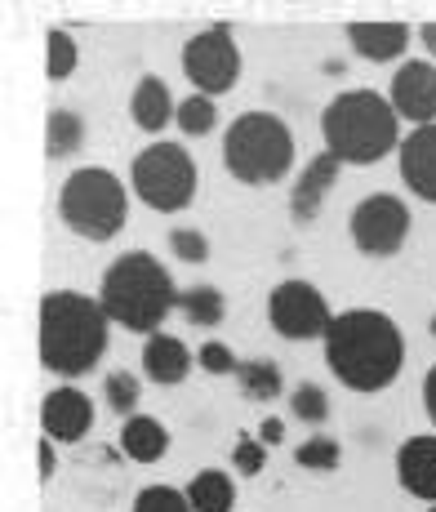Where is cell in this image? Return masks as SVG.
I'll use <instances>...</instances> for the list:
<instances>
[{
	"label": "cell",
	"mask_w": 436,
	"mask_h": 512,
	"mask_svg": "<svg viewBox=\"0 0 436 512\" xmlns=\"http://www.w3.org/2000/svg\"><path fill=\"white\" fill-rule=\"evenodd\" d=\"M396 161H401V183L410 187L419 201H432L436 205V125H423V130H414L410 139L401 143Z\"/></svg>",
	"instance_id": "cell-14"
},
{
	"label": "cell",
	"mask_w": 436,
	"mask_h": 512,
	"mask_svg": "<svg viewBox=\"0 0 436 512\" xmlns=\"http://www.w3.org/2000/svg\"><path fill=\"white\" fill-rule=\"evenodd\" d=\"M81 143H85V121L72 112V107H54V112H49V125H45V152L58 161V156L81 152Z\"/></svg>",
	"instance_id": "cell-22"
},
{
	"label": "cell",
	"mask_w": 436,
	"mask_h": 512,
	"mask_svg": "<svg viewBox=\"0 0 436 512\" xmlns=\"http://www.w3.org/2000/svg\"><path fill=\"white\" fill-rule=\"evenodd\" d=\"M41 428L49 441H81L94 428V401L81 388H54L41 401Z\"/></svg>",
	"instance_id": "cell-12"
},
{
	"label": "cell",
	"mask_w": 436,
	"mask_h": 512,
	"mask_svg": "<svg viewBox=\"0 0 436 512\" xmlns=\"http://www.w3.org/2000/svg\"><path fill=\"white\" fill-rule=\"evenodd\" d=\"M178 312L187 317V326L210 330V326H218V321L227 317V299H223L218 285H192V290L178 294Z\"/></svg>",
	"instance_id": "cell-20"
},
{
	"label": "cell",
	"mask_w": 436,
	"mask_h": 512,
	"mask_svg": "<svg viewBox=\"0 0 436 512\" xmlns=\"http://www.w3.org/2000/svg\"><path fill=\"white\" fill-rule=\"evenodd\" d=\"M134 512H192V504H187V490H174V486H147V490H138Z\"/></svg>",
	"instance_id": "cell-28"
},
{
	"label": "cell",
	"mask_w": 436,
	"mask_h": 512,
	"mask_svg": "<svg viewBox=\"0 0 436 512\" xmlns=\"http://www.w3.org/2000/svg\"><path fill=\"white\" fill-rule=\"evenodd\" d=\"M423 410H428V419L436 423V366L428 370V379H423Z\"/></svg>",
	"instance_id": "cell-34"
},
{
	"label": "cell",
	"mask_w": 436,
	"mask_h": 512,
	"mask_svg": "<svg viewBox=\"0 0 436 512\" xmlns=\"http://www.w3.org/2000/svg\"><path fill=\"white\" fill-rule=\"evenodd\" d=\"M98 303H103L112 326H125V330L152 339V334H161L170 308H178V290H174L170 268H165L156 254L130 250L103 272Z\"/></svg>",
	"instance_id": "cell-3"
},
{
	"label": "cell",
	"mask_w": 436,
	"mask_h": 512,
	"mask_svg": "<svg viewBox=\"0 0 436 512\" xmlns=\"http://www.w3.org/2000/svg\"><path fill=\"white\" fill-rule=\"evenodd\" d=\"M196 361H201V370H205V374H236V366H241V361L232 357V348H227V343H218V339L201 343Z\"/></svg>",
	"instance_id": "cell-32"
},
{
	"label": "cell",
	"mask_w": 436,
	"mask_h": 512,
	"mask_svg": "<svg viewBox=\"0 0 436 512\" xmlns=\"http://www.w3.org/2000/svg\"><path fill=\"white\" fill-rule=\"evenodd\" d=\"M223 165L236 183H276L294 165V134L281 116L272 112H245L227 125L223 134Z\"/></svg>",
	"instance_id": "cell-5"
},
{
	"label": "cell",
	"mask_w": 436,
	"mask_h": 512,
	"mask_svg": "<svg viewBox=\"0 0 436 512\" xmlns=\"http://www.w3.org/2000/svg\"><path fill=\"white\" fill-rule=\"evenodd\" d=\"M236 383H241L245 401L281 397V370H276L272 361H241V366H236Z\"/></svg>",
	"instance_id": "cell-23"
},
{
	"label": "cell",
	"mask_w": 436,
	"mask_h": 512,
	"mask_svg": "<svg viewBox=\"0 0 436 512\" xmlns=\"http://www.w3.org/2000/svg\"><path fill=\"white\" fill-rule=\"evenodd\" d=\"M107 312L98 299L76 290H49L41 299V366L81 379L107 352Z\"/></svg>",
	"instance_id": "cell-2"
},
{
	"label": "cell",
	"mask_w": 436,
	"mask_h": 512,
	"mask_svg": "<svg viewBox=\"0 0 436 512\" xmlns=\"http://www.w3.org/2000/svg\"><path fill=\"white\" fill-rule=\"evenodd\" d=\"M214 125H218L214 98L192 94V98H183V103H178V130H183V134H210Z\"/></svg>",
	"instance_id": "cell-25"
},
{
	"label": "cell",
	"mask_w": 436,
	"mask_h": 512,
	"mask_svg": "<svg viewBox=\"0 0 436 512\" xmlns=\"http://www.w3.org/2000/svg\"><path fill=\"white\" fill-rule=\"evenodd\" d=\"M134 196L147 210L178 214L192 205L196 196V161L187 156V147L178 143H152L134 156Z\"/></svg>",
	"instance_id": "cell-7"
},
{
	"label": "cell",
	"mask_w": 436,
	"mask_h": 512,
	"mask_svg": "<svg viewBox=\"0 0 436 512\" xmlns=\"http://www.w3.org/2000/svg\"><path fill=\"white\" fill-rule=\"evenodd\" d=\"M325 152L343 165H374L388 152H401V116L379 90H343L321 112Z\"/></svg>",
	"instance_id": "cell-4"
},
{
	"label": "cell",
	"mask_w": 436,
	"mask_h": 512,
	"mask_svg": "<svg viewBox=\"0 0 436 512\" xmlns=\"http://www.w3.org/2000/svg\"><path fill=\"white\" fill-rule=\"evenodd\" d=\"M325 361H330L334 379L352 392H379L401 374L405 339L396 321L379 308H348L334 317L325 334Z\"/></svg>",
	"instance_id": "cell-1"
},
{
	"label": "cell",
	"mask_w": 436,
	"mask_h": 512,
	"mask_svg": "<svg viewBox=\"0 0 436 512\" xmlns=\"http://www.w3.org/2000/svg\"><path fill=\"white\" fill-rule=\"evenodd\" d=\"M45 41H49L45 76H49V81H67V76L76 72V63H81V49H76V41L63 32V27H54V32L45 36Z\"/></svg>",
	"instance_id": "cell-24"
},
{
	"label": "cell",
	"mask_w": 436,
	"mask_h": 512,
	"mask_svg": "<svg viewBox=\"0 0 436 512\" xmlns=\"http://www.w3.org/2000/svg\"><path fill=\"white\" fill-rule=\"evenodd\" d=\"M396 481H401L405 495L428 499L436 508V437L432 432L401 441V450H396Z\"/></svg>",
	"instance_id": "cell-13"
},
{
	"label": "cell",
	"mask_w": 436,
	"mask_h": 512,
	"mask_svg": "<svg viewBox=\"0 0 436 512\" xmlns=\"http://www.w3.org/2000/svg\"><path fill=\"white\" fill-rule=\"evenodd\" d=\"M196 357L192 348H187L178 334H152V339L143 343V374L152 383H161V388H174V383H183L187 374H192Z\"/></svg>",
	"instance_id": "cell-16"
},
{
	"label": "cell",
	"mask_w": 436,
	"mask_h": 512,
	"mask_svg": "<svg viewBox=\"0 0 436 512\" xmlns=\"http://www.w3.org/2000/svg\"><path fill=\"white\" fill-rule=\"evenodd\" d=\"M281 437H285V423L281 419H263L259 423V441H263V446H281Z\"/></svg>",
	"instance_id": "cell-33"
},
{
	"label": "cell",
	"mask_w": 436,
	"mask_h": 512,
	"mask_svg": "<svg viewBox=\"0 0 436 512\" xmlns=\"http://www.w3.org/2000/svg\"><path fill=\"white\" fill-rule=\"evenodd\" d=\"M54 477V441H41V481H49Z\"/></svg>",
	"instance_id": "cell-35"
},
{
	"label": "cell",
	"mask_w": 436,
	"mask_h": 512,
	"mask_svg": "<svg viewBox=\"0 0 436 512\" xmlns=\"http://www.w3.org/2000/svg\"><path fill=\"white\" fill-rule=\"evenodd\" d=\"M232 464L241 477H259L263 464H267V446L259 437H236V450H232Z\"/></svg>",
	"instance_id": "cell-31"
},
{
	"label": "cell",
	"mask_w": 436,
	"mask_h": 512,
	"mask_svg": "<svg viewBox=\"0 0 436 512\" xmlns=\"http://www.w3.org/2000/svg\"><path fill=\"white\" fill-rule=\"evenodd\" d=\"M294 459H299L303 468H312V472H334L339 468V459H343V450H339V441L334 437H307L299 450H294Z\"/></svg>",
	"instance_id": "cell-26"
},
{
	"label": "cell",
	"mask_w": 436,
	"mask_h": 512,
	"mask_svg": "<svg viewBox=\"0 0 436 512\" xmlns=\"http://www.w3.org/2000/svg\"><path fill=\"white\" fill-rule=\"evenodd\" d=\"M267 321L281 339H325L334 326V312L325 303V294L312 281H281L267 294Z\"/></svg>",
	"instance_id": "cell-9"
},
{
	"label": "cell",
	"mask_w": 436,
	"mask_h": 512,
	"mask_svg": "<svg viewBox=\"0 0 436 512\" xmlns=\"http://www.w3.org/2000/svg\"><path fill=\"white\" fill-rule=\"evenodd\" d=\"M103 397H107V406H112L116 415L134 419V406H138V379H134L130 370H112V374H107V383H103Z\"/></svg>",
	"instance_id": "cell-27"
},
{
	"label": "cell",
	"mask_w": 436,
	"mask_h": 512,
	"mask_svg": "<svg viewBox=\"0 0 436 512\" xmlns=\"http://www.w3.org/2000/svg\"><path fill=\"white\" fill-rule=\"evenodd\" d=\"M419 36H423V45H428V54L436 58V23H423V27H419Z\"/></svg>",
	"instance_id": "cell-36"
},
{
	"label": "cell",
	"mask_w": 436,
	"mask_h": 512,
	"mask_svg": "<svg viewBox=\"0 0 436 512\" xmlns=\"http://www.w3.org/2000/svg\"><path fill=\"white\" fill-rule=\"evenodd\" d=\"M58 210H63V223L76 236H85V241H112L125 228L130 196H125V183L112 170L85 165V170L67 174L63 192H58Z\"/></svg>",
	"instance_id": "cell-6"
},
{
	"label": "cell",
	"mask_w": 436,
	"mask_h": 512,
	"mask_svg": "<svg viewBox=\"0 0 436 512\" xmlns=\"http://www.w3.org/2000/svg\"><path fill=\"white\" fill-rule=\"evenodd\" d=\"M339 170H343V161L330 156V152H321V156L307 161V170L299 174V183H294V192H290L294 223H312L316 214H321V201L330 196V187L339 183Z\"/></svg>",
	"instance_id": "cell-15"
},
{
	"label": "cell",
	"mask_w": 436,
	"mask_h": 512,
	"mask_svg": "<svg viewBox=\"0 0 436 512\" xmlns=\"http://www.w3.org/2000/svg\"><path fill=\"white\" fill-rule=\"evenodd\" d=\"M352 241L370 259H392L410 241V205L392 192H370L352 210Z\"/></svg>",
	"instance_id": "cell-10"
},
{
	"label": "cell",
	"mask_w": 436,
	"mask_h": 512,
	"mask_svg": "<svg viewBox=\"0 0 436 512\" xmlns=\"http://www.w3.org/2000/svg\"><path fill=\"white\" fill-rule=\"evenodd\" d=\"M121 450L130 459H138V464H156V459L170 450V432H165L161 419L134 415V419H125V428H121Z\"/></svg>",
	"instance_id": "cell-19"
},
{
	"label": "cell",
	"mask_w": 436,
	"mask_h": 512,
	"mask_svg": "<svg viewBox=\"0 0 436 512\" xmlns=\"http://www.w3.org/2000/svg\"><path fill=\"white\" fill-rule=\"evenodd\" d=\"M187 504L192 512H232V477L218 468H205L187 486Z\"/></svg>",
	"instance_id": "cell-21"
},
{
	"label": "cell",
	"mask_w": 436,
	"mask_h": 512,
	"mask_svg": "<svg viewBox=\"0 0 436 512\" xmlns=\"http://www.w3.org/2000/svg\"><path fill=\"white\" fill-rule=\"evenodd\" d=\"M183 76L196 85V94L214 98L227 94L236 81H241V49H236L232 32L223 23L196 32L192 41L183 45Z\"/></svg>",
	"instance_id": "cell-8"
},
{
	"label": "cell",
	"mask_w": 436,
	"mask_h": 512,
	"mask_svg": "<svg viewBox=\"0 0 436 512\" xmlns=\"http://www.w3.org/2000/svg\"><path fill=\"white\" fill-rule=\"evenodd\" d=\"M432 334H436V317H432Z\"/></svg>",
	"instance_id": "cell-37"
},
{
	"label": "cell",
	"mask_w": 436,
	"mask_h": 512,
	"mask_svg": "<svg viewBox=\"0 0 436 512\" xmlns=\"http://www.w3.org/2000/svg\"><path fill=\"white\" fill-rule=\"evenodd\" d=\"M290 410L303 423H325V419H330V401H325V392L316 388V383H299V388H294Z\"/></svg>",
	"instance_id": "cell-29"
},
{
	"label": "cell",
	"mask_w": 436,
	"mask_h": 512,
	"mask_svg": "<svg viewBox=\"0 0 436 512\" xmlns=\"http://www.w3.org/2000/svg\"><path fill=\"white\" fill-rule=\"evenodd\" d=\"M170 250L183 263H205V259H210V241H205L201 228H174L170 232Z\"/></svg>",
	"instance_id": "cell-30"
},
{
	"label": "cell",
	"mask_w": 436,
	"mask_h": 512,
	"mask_svg": "<svg viewBox=\"0 0 436 512\" xmlns=\"http://www.w3.org/2000/svg\"><path fill=\"white\" fill-rule=\"evenodd\" d=\"M428 512H436V508H428Z\"/></svg>",
	"instance_id": "cell-38"
},
{
	"label": "cell",
	"mask_w": 436,
	"mask_h": 512,
	"mask_svg": "<svg viewBox=\"0 0 436 512\" xmlns=\"http://www.w3.org/2000/svg\"><path fill=\"white\" fill-rule=\"evenodd\" d=\"M130 116L143 134H161L170 121H178V103H174L170 85H165L161 76H143V81L134 85Z\"/></svg>",
	"instance_id": "cell-17"
},
{
	"label": "cell",
	"mask_w": 436,
	"mask_h": 512,
	"mask_svg": "<svg viewBox=\"0 0 436 512\" xmlns=\"http://www.w3.org/2000/svg\"><path fill=\"white\" fill-rule=\"evenodd\" d=\"M348 41L370 63H392L410 49V27L405 23H348Z\"/></svg>",
	"instance_id": "cell-18"
},
{
	"label": "cell",
	"mask_w": 436,
	"mask_h": 512,
	"mask_svg": "<svg viewBox=\"0 0 436 512\" xmlns=\"http://www.w3.org/2000/svg\"><path fill=\"white\" fill-rule=\"evenodd\" d=\"M388 103L396 107L401 121L414 125V130L436 125V63H428V58H410V63L396 67Z\"/></svg>",
	"instance_id": "cell-11"
}]
</instances>
